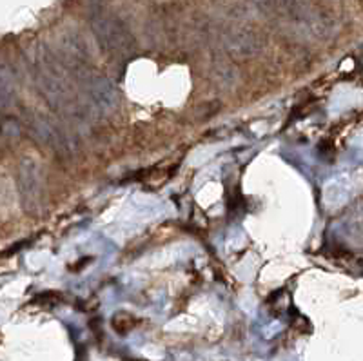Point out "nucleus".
<instances>
[{"label": "nucleus", "mask_w": 363, "mask_h": 361, "mask_svg": "<svg viewBox=\"0 0 363 361\" xmlns=\"http://www.w3.org/2000/svg\"><path fill=\"white\" fill-rule=\"evenodd\" d=\"M86 91L89 95L91 102L102 113H111L118 106V89L109 82L108 78L93 77L86 82Z\"/></svg>", "instance_id": "obj_1"}, {"label": "nucleus", "mask_w": 363, "mask_h": 361, "mask_svg": "<svg viewBox=\"0 0 363 361\" xmlns=\"http://www.w3.org/2000/svg\"><path fill=\"white\" fill-rule=\"evenodd\" d=\"M96 35L100 37V40L104 42V45L108 50L116 51V53H124L129 50L131 45V37L128 35L124 28L116 22L111 21H102L96 24Z\"/></svg>", "instance_id": "obj_2"}, {"label": "nucleus", "mask_w": 363, "mask_h": 361, "mask_svg": "<svg viewBox=\"0 0 363 361\" xmlns=\"http://www.w3.org/2000/svg\"><path fill=\"white\" fill-rule=\"evenodd\" d=\"M38 174H37V169H35L33 164H26L22 165L21 169V187H22V193L28 200L37 196L38 189H40V184H38Z\"/></svg>", "instance_id": "obj_3"}, {"label": "nucleus", "mask_w": 363, "mask_h": 361, "mask_svg": "<svg viewBox=\"0 0 363 361\" xmlns=\"http://www.w3.org/2000/svg\"><path fill=\"white\" fill-rule=\"evenodd\" d=\"M31 129H33L35 136H37L40 142H44V144L48 145L58 144V131L51 126L50 120L38 116V118H35L33 122H31Z\"/></svg>", "instance_id": "obj_4"}, {"label": "nucleus", "mask_w": 363, "mask_h": 361, "mask_svg": "<svg viewBox=\"0 0 363 361\" xmlns=\"http://www.w3.org/2000/svg\"><path fill=\"white\" fill-rule=\"evenodd\" d=\"M15 96V86L4 67H0V107H6L13 102Z\"/></svg>", "instance_id": "obj_5"}]
</instances>
